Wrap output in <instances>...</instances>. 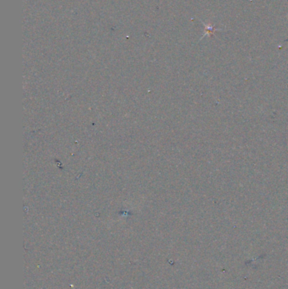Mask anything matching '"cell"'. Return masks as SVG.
I'll list each match as a JSON object with an SVG mask.
<instances>
[{
	"mask_svg": "<svg viewBox=\"0 0 288 289\" xmlns=\"http://www.w3.org/2000/svg\"><path fill=\"white\" fill-rule=\"evenodd\" d=\"M204 24V25L205 26V31H204V36L203 37H205V36H209V35H211V34H213L216 30H218V29H216L215 26H213L212 25H210V24H205V23H204V22H202Z\"/></svg>",
	"mask_w": 288,
	"mask_h": 289,
	"instance_id": "cell-1",
	"label": "cell"
}]
</instances>
